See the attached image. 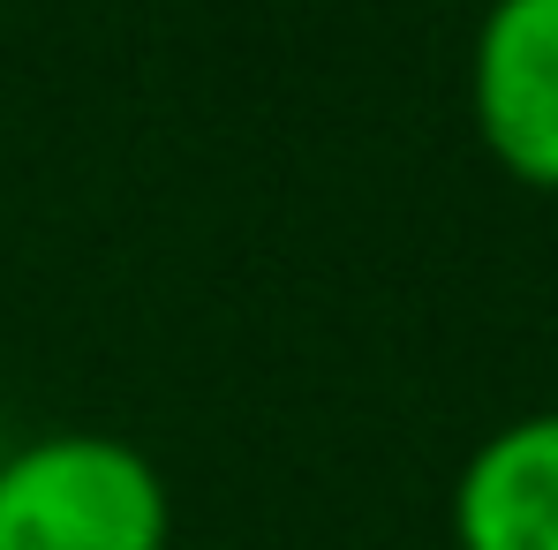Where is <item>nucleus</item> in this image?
Listing matches in <instances>:
<instances>
[{
    "label": "nucleus",
    "mask_w": 558,
    "mask_h": 550,
    "mask_svg": "<svg viewBox=\"0 0 558 550\" xmlns=\"http://www.w3.org/2000/svg\"><path fill=\"white\" fill-rule=\"evenodd\" d=\"M167 475L129 438L46 430L0 460V550H167Z\"/></svg>",
    "instance_id": "1"
},
{
    "label": "nucleus",
    "mask_w": 558,
    "mask_h": 550,
    "mask_svg": "<svg viewBox=\"0 0 558 550\" xmlns=\"http://www.w3.org/2000/svg\"><path fill=\"white\" fill-rule=\"evenodd\" d=\"M468 113L498 174L558 196V0H490L468 46Z\"/></svg>",
    "instance_id": "2"
},
{
    "label": "nucleus",
    "mask_w": 558,
    "mask_h": 550,
    "mask_svg": "<svg viewBox=\"0 0 558 550\" xmlns=\"http://www.w3.org/2000/svg\"><path fill=\"white\" fill-rule=\"evenodd\" d=\"M461 550H558V407L498 423L453 475Z\"/></svg>",
    "instance_id": "3"
}]
</instances>
